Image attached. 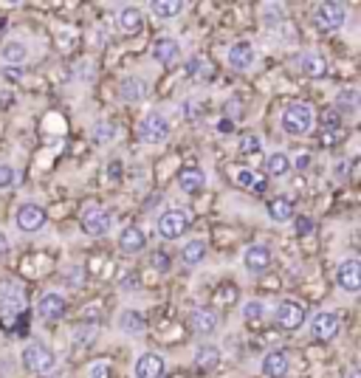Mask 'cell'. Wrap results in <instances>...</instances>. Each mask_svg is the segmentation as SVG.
<instances>
[{"label":"cell","mask_w":361,"mask_h":378,"mask_svg":"<svg viewBox=\"0 0 361 378\" xmlns=\"http://www.w3.org/2000/svg\"><path fill=\"white\" fill-rule=\"evenodd\" d=\"M23 367L31 373V376H48L54 367H57V356L48 345L42 342H31L23 348Z\"/></svg>","instance_id":"6da1fadb"},{"label":"cell","mask_w":361,"mask_h":378,"mask_svg":"<svg viewBox=\"0 0 361 378\" xmlns=\"http://www.w3.org/2000/svg\"><path fill=\"white\" fill-rule=\"evenodd\" d=\"M280 125H283V130H285L288 136H308L311 127H314V110H311V105H305V102L288 105V108L283 110Z\"/></svg>","instance_id":"7a4b0ae2"},{"label":"cell","mask_w":361,"mask_h":378,"mask_svg":"<svg viewBox=\"0 0 361 378\" xmlns=\"http://www.w3.org/2000/svg\"><path fill=\"white\" fill-rule=\"evenodd\" d=\"M274 322H277L283 331L294 333V331H300V328L308 322V308H305L300 299H283V302L277 305V311H274Z\"/></svg>","instance_id":"3957f363"},{"label":"cell","mask_w":361,"mask_h":378,"mask_svg":"<svg viewBox=\"0 0 361 378\" xmlns=\"http://www.w3.org/2000/svg\"><path fill=\"white\" fill-rule=\"evenodd\" d=\"M170 133H172V127L164 113H147L138 122V139L144 144H164L170 139Z\"/></svg>","instance_id":"277c9868"},{"label":"cell","mask_w":361,"mask_h":378,"mask_svg":"<svg viewBox=\"0 0 361 378\" xmlns=\"http://www.w3.org/2000/svg\"><path fill=\"white\" fill-rule=\"evenodd\" d=\"M189 226H192V217H189L187 209H167V212L158 217V234H161L164 240L181 237Z\"/></svg>","instance_id":"5b68a950"},{"label":"cell","mask_w":361,"mask_h":378,"mask_svg":"<svg viewBox=\"0 0 361 378\" xmlns=\"http://www.w3.org/2000/svg\"><path fill=\"white\" fill-rule=\"evenodd\" d=\"M348 20V8L342 3H319L314 11V23L322 31H339Z\"/></svg>","instance_id":"8992f818"},{"label":"cell","mask_w":361,"mask_h":378,"mask_svg":"<svg viewBox=\"0 0 361 378\" xmlns=\"http://www.w3.org/2000/svg\"><path fill=\"white\" fill-rule=\"evenodd\" d=\"M110 223H113V217H110V212L102 209V206H88V209L82 212V229H85V234H90V237L107 234V231H110Z\"/></svg>","instance_id":"52a82bcc"},{"label":"cell","mask_w":361,"mask_h":378,"mask_svg":"<svg viewBox=\"0 0 361 378\" xmlns=\"http://www.w3.org/2000/svg\"><path fill=\"white\" fill-rule=\"evenodd\" d=\"M336 282L345 294H359L361 291V263L356 257H348L336 268Z\"/></svg>","instance_id":"ba28073f"},{"label":"cell","mask_w":361,"mask_h":378,"mask_svg":"<svg viewBox=\"0 0 361 378\" xmlns=\"http://www.w3.org/2000/svg\"><path fill=\"white\" fill-rule=\"evenodd\" d=\"M45 212L37 206V203H23L20 209H17V214H14V223H17V229L20 231H25V234H31V231H40L42 226H45Z\"/></svg>","instance_id":"9c48e42d"},{"label":"cell","mask_w":361,"mask_h":378,"mask_svg":"<svg viewBox=\"0 0 361 378\" xmlns=\"http://www.w3.org/2000/svg\"><path fill=\"white\" fill-rule=\"evenodd\" d=\"M308 325H311V336L319 342H331L339 333V316L331 311H319L316 316H311Z\"/></svg>","instance_id":"30bf717a"},{"label":"cell","mask_w":361,"mask_h":378,"mask_svg":"<svg viewBox=\"0 0 361 378\" xmlns=\"http://www.w3.org/2000/svg\"><path fill=\"white\" fill-rule=\"evenodd\" d=\"M164 373H167V362L161 353H141L133 365L136 378H164Z\"/></svg>","instance_id":"8fae6325"},{"label":"cell","mask_w":361,"mask_h":378,"mask_svg":"<svg viewBox=\"0 0 361 378\" xmlns=\"http://www.w3.org/2000/svg\"><path fill=\"white\" fill-rule=\"evenodd\" d=\"M243 268L249 274H263L271 268V248L268 246H249L243 251Z\"/></svg>","instance_id":"7c38bea8"},{"label":"cell","mask_w":361,"mask_h":378,"mask_svg":"<svg viewBox=\"0 0 361 378\" xmlns=\"http://www.w3.org/2000/svg\"><path fill=\"white\" fill-rule=\"evenodd\" d=\"M37 314L45 319V322H57V319H62L65 314H68V302L59 297V294H42L40 299H37Z\"/></svg>","instance_id":"4fadbf2b"},{"label":"cell","mask_w":361,"mask_h":378,"mask_svg":"<svg viewBox=\"0 0 361 378\" xmlns=\"http://www.w3.org/2000/svg\"><path fill=\"white\" fill-rule=\"evenodd\" d=\"M226 62H229L232 71H249V68L254 65V45H251L249 40L235 42V45L229 48V54H226Z\"/></svg>","instance_id":"5bb4252c"},{"label":"cell","mask_w":361,"mask_h":378,"mask_svg":"<svg viewBox=\"0 0 361 378\" xmlns=\"http://www.w3.org/2000/svg\"><path fill=\"white\" fill-rule=\"evenodd\" d=\"M119 248H122L124 254H130V257L141 254V251L147 248V234H144V229H141V226H124L122 234H119Z\"/></svg>","instance_id":"9a60e30c"},{"label":"cell","mask_w":361,"mask_h":378,"mask_svg":"<svg viewBox=\"0 0 361 378\" xmlns=\"http://www.w3.org/2000/svg\"><path fill=\"white\" fill-rule=\"evenodd\" d=\"M288 367H291V362H288V353L285 350H271L260 362V373L266 378H285L288 376Z\"/></svg>","instance_id":"2e32d148"},{"label":"cell","mask_w":361,"mask_h":378,"mask_svg":"<svg viewBox=\"0 0 361 378\" xmlns=\"http://www.w3.org/2000/svg\"><path fill=\"white\" fill-rule=\"evenodd\" d=\"M189 331L198 336H212L218 331V314L209 308H198L189 314Z\"/></svg>","instance_id":"e0dca14e"},{"label":"cell","mask_w":361,"mask_h":378,"mask_svg":"<svg viewBox=\"0 0 361 378\" xmlns=\"http://www.w3.org/2000/svg\"><path fill=\"white\" fill-rule=\"evenodd\" d=\"M116 20H119V28H122L124 34H138V31L144 28V14H141L138 6H124V8H119Z\"/></svg>","instance_id":"ac0fdd59"},{"label":"cell","mask_w":361,"mask_h":378,"mask_svg":"<svg viewBox=\"0 0 361 378\" xmlns=\"http://www.w3.org/2000/svg\"><path fill=\"white\" fill-rule=\"evenodd\" d=\"M178 57H181V45H178L175 40H170V37L155 40V45H153V59H155V62H161V65H172Z\"/></svg>","instance_id":"d6986e66"},{"label":"cell","mask_w":361,"mask_h":378,"mask_svg":"<svg viewBox=\"0 0 361 378\" xmlns=\"http://www.w3.org/2000/svg\"><path fill=\"white\" fill-rule=\"evenodd\" d=\"M119 93L124 102H141L147 96V82L141 76H127V79H122Z\"/></svg>","instance_id":"ffe728a7"},{"label":"cell","mask_w":361,"mask_h":378,"mask_svg":"<svg viewBox=\"0 0 361 378\" xmlns=\"http://www.w3.org/2000/svg\"><path fill=\"white\" fill-rule=\"evenodd\" d=\"M178 187L187 195H195V192H201L206 187V176L201 170H195V167H187V170L178 173Z\"/></svg>","instance_id":"44dd1931"},{"label":"cell","mask_w":361,"mask_h":378,"mask_svg":"<svg viewBox=\"0 0 361 378\" xmlns=\"http://www.w3.org/2000/svg\"><path fill=\"white\" fill-rule=\"evenodd\" d=\"M218 365H220V348H215V345H201V348L195 350V367H198V370L209 373V370H215Z\"/></svg>","instance_id":"7402d4cb"},{"label":"cell","mask_w":361,"mask_h":378,"mask_svg":"<svg viewBox=\"0 0 361 378\" xmlns=\"http://www.w3.org/2000/svg\"><path fill=\"white\" fill-rule=\"evenodd\" d=\"M300 68H302L305 76H325L328 74V59L322 54H316V51H308V54H302Z\"/></svg>","instance_id":"603a6c76"},{"label":"cell","mask_w":361,"mask_h":378,"mask_svg":"<svg viewBox=\"0 0 361 378\" xmlns=\"http://www.w3.org/2000/svg\"><path fill=\"white\" fill-rule=\"evenodd\" d=\"M184 8H187V3H181V0H153L150 3V11L155 14V20H172Z\"/></svg>","instance_id":"cb8c5ba5"},{"label":"cell","mask_w":361,"mask_h":378,"mask_svg":"<svg viewBox=\"0 0 361 378\" xmlns=\"http://www.w3.org/2000/svg\"><path fill=\"white\" fill-rule=\"evenodd\" d=\"M0 59L6 62V68H8V65H23V62L28 59V48H25L23 42H17V40H8V42L0 48Z\"/></svg>","instance_id":"d4e9b609"},{"label":"cell","mask_w":361,"mask_h":378,"mask_svg":"<svg viewBox=\"0 0 361 378\" xmlns=\"http://www.w3.org/2000/svg\"><path fill=\"white\" fill-rule=\"evenodd\" d=\"M119 328H122L127 336H141V333L147 331V319H144V314H138V311H124L122 319H119Z\"/></svg>","instance_id":"484cf974"},{"label":"cell","mask_w":361,"mask_h":378,"mask_svg":"<svg viewBox=\"0 0 361 378\" xmlns=\"http://www.w3.org/2000/svg\"><path fill=\"white\" fill-rule=\"evenodd\" d=\"M268 217H271L274 223L291 220V217H294V203H291L288 197H274V200L268 203Z\"/></svg>","instance_id":"4316f807"},{"label":"cell","mask_w":361,"mask_h":378,"mask_svg":"<svg viewBox=\"0 0 361 378\" xmlns=\"http://www.w3.org/2000/svg\"><path fill=\"white\" fill-rule=\"evenodd\" d=\"M203 257H206V240H189L181 248L184 265H198V263H203Z\"/></svg>","instance_id":"83f0119b"},{"label":"cell","mask_w":361,"mask_h":378,"mask_svg":"<svg viewBox=\"0 0 361 378\" xmlns=\"http://www.w3.org/2000/svg\"><path fill=\"white\" fill-rule=\"evenodd\" d=\"M0 299H3V305H6L8 311H20V308H25V294H23L14 282H6V285H3Z\"/></svg>","instance_id":"f1b7e54d"},{"label":"cell","mask_w":361,"mask_h":378,"mask_svg":"<svg viewBox=\"0 0 361 378\" xmlns=\"http://www.w3.org/2000/svg\"><path fill=\"white\" fill-rule=\"evenodd\" d=\"M266 167H268V176L271 178H285L291 173V159L285 153H271V159H268Z\"/></svg>","instance_id":"f546056e"},{"label":"cell","mask_w":361,"mask_h":378,"mask_svg":"<svg viewBox=\"0 0 361 378\" xmlns=\"http://www.w3.org/2000/svg\"><path fill=\"white\" fill-rule=\"evenodd\" d=\"M356 108H359V91L356 88H345V91H339V96H336V110L342 113H356Z\"/></svg>","instance_id":"4dcf8cb0"},{"label":"cell","mask_w":361,"mask_h":378,"mask_svg":"<svg viewBox=\"0 0 361 378\" xmlns=\"http://www.w3.org/2000/svg\"><path fill=\"white\" fill-rule=\"evenodd\" d=\"M119 139V125H113V122H99L96 127H93V142L96 144H110V142H116Z\"/></svg>","instance_id":"1f68e13d"},{"label":"cell","mask_w":361,"mask_h":378,"mask_svg":"<svg viewBox=\"0 0 361 378\" xmlns=\"http://www.w3.org/2000/svg\"><path fill=\"white\" fill-rule=\"evenodd\" d=\"M266 316V305L260 302V299H249L246 305H243V319L246 322H260Z\"/></svg>","instance_id":"d6a6232c"},{"label":"cell","mask_w":361,"mask_h":378,"mask_svg":"<svg viewBox=\"0 0 361 378\" xmlns=\"http://www.w3.org/2000/svg\"><path fill=\"white\" fill-rule=\"evenodd\" d=\"M263 23L266 25H280L283 23V6L280 3H263Z\"/></svg>","instance_id":"836d02e7"},{"label":"cell","mask_w":361,"mask_h":378,"mask_svg":"<svg viewBox=\"0 0 361 378\" xmlns=\"http://www.w3.org/2000/svg\"><path fill=\"white\" fill-rule=\"evenodd\" d=\"M322 127L331 130V133H339V127H342V113H339L336 108H328V110L322 113Z\"/></svg>","instance_id":"e575fe53"},{"label":"cell","mask_w":361,"mask_h":378,"mask_svg":"<svg viewBox=\"0 0 361 378\" xmlns=\"http://www.w3.org/2000/svg\"><path fill=\"white\" fill-rule=\"evenodd\" d=\"M93 339H96V331H93V328L79 325V328L73 331V345H76V348H88V345H93Z\"/></svg>","instance_id":"d590c367"},{"label":"cell","mask_w":361,"mask_h":378,"mask_svg":"<svg viewBox=\"0 0 361 378\" xmlns=\"http://www.w3.org/2000/svg\"><path fill=\"white\" fill-rule=\"evenodd\" d=\"M240 153H243V156H257V153H260V139H257L254 133L243 136V139H240Z\"/></svg>","instance_id":"8d00e7d4"},{"label":"cell","mask_w":361,"mask_h":378,"mask_svg":"<svg viewBox=\"0 0 361 378\" xmlns=\"http://www.w3.org/2000/svg\"><path fill=\"white\" fill-rule=\"evenodd\" d=\"M17 184V170L11 164H0V189H11Z\"/></svg>","instance_id":"74e56055"},{"label":"cell","mask_w":361,"mask_h":378,"mask_svg":"<svg viewBox=\"0 0 361 378\" xmlns=\"http://www.w3.org/2000/svg\"><path fill=\"white\" fill-rule=\"evenodd\" d=\"M110 376H113V370H110L107 362H93L88 367V378H110Z\"/></svg>","instance_id":"f35d334b"},{"label":"cell","mask_w":361,"mask_h":378,"mask_svg":"<svg viewBox=\"0 0 361 378\" xmlns=\"http://www.w3.org/2000/svg\"><path fill=\"white\" fill-rule=\"evenodd\" d=\"M235 181H237L240 187H257V178H254V173H251V170H246V167L235 170Z\"/></svg>","instance_id":"ab89813d"},{"label":"cell","mask_w":361,"mask_h":378,"mask_svg":"<svg viewBox=\"0 0 361 378\" xmlns=\"http://www.w3.org/2000/svg\"><path fill=\"white\" fill-rule=\"evenodd\" d=\"M153 265H155L161 274H167V271H170V254H164V251L153 254Z\"/></svg>","instance_id":"60d3db41"},{"label":"cell","mask_w":361,"mask_h":378,"mask_svg":"<svg viewBox=\"0 0 361 378\" xmlns=\"http://www.w3.org/2000/svg\"><path fill=\"white\" fill-rule=\"evenodd\" d=\"M218 133H223V136L235 133V119H220V122H218Z\"/></svg>","instance_id":"b9f144b4"},{"label":"cell","mask_w":361,"mask_h":378,"mask_svg":"<svg viewBox=\"0 0 361 378\" xmlns=\"http://www.w3.org/2000/svg\"><path fill=\"white\" fill-rule=\"evenodd\" d=\"M198 113H201V108H198L195 102H184V116H187V119H195Z\"/></svg>","instance_id":"7bdbcfd3"},{"label":"cell","mask_w":361,"mask_h":378,"mask_svg":"<svg viewBox=\"0 0 361 378\" xmlns=\"http://www.w3.org/2000/svg\"><path fill=\"white\" fill-rule=\"evenodd\" d=\"M107 176L116 181V178L122 176V161H110V164H107Z\"/></svg>","instance_id":"ee69618b"},{"label":"cell","mask_w":361,"mask_h":378,"mask_svg":"<svg viewBox=\"0 0 361 378\" xmlns=\"http://www.w3.org/2000/svg\"><path fill=\"white\" fill-rule=\"evenodd\" d=\"M133 288H138V277H127L122 282V291H133Z\"/></svg>","instance_id":"f6af8a7d"},{"label":"cell","mask_w":361,"mask_h":378,"mask_svg":"<svg viewBox=\"0 0 361 378\" xmlns=\"http://www.w3.org/2000/svg\"><path fill=\"white\" fill-rule=\"evenodd\" d=\"M3 74H6V79H20V76H23V71H20V68H6Z\"/></svg>","instance_id":"bcb514c9"},{"label":"cell","mask_w":361,"mask_h":378,"mask_svg":"<svg viewBox=\"0 0 361 378\" xmlns=\"http://www.w3.org/2000/svg\"><path fill=\"white\" fill-rule=\"evenodd\" d=\"M308 164H311V159H308V156H300V159L294 161V167H297V170H308Z\"/></svg>","instance_id":"7dc6e473"},{"label":"cell","mask_w":361,"mask_h":378,"mask_svg":"<svg viewBox=\"0 0 361 378\" xmlns=\"http://www.w3.org/2000/svg\"><path fill=\"white\" fill-rule=\"evenodd\" d=\"M308 229H311V220L302 217V220H300V231H308Z\"/></svg>","instance_id":"c3c4849f"},{"label":"cell","mask_w":361,"mask_h":378,"mask_svg":"<svg viewBox=\"0 0 361 378\" xmlns=\"http://www.w3.org/2000/svg\"><path fill=\"white\" fill-rule=\"evenodd\" d=\"M0 251H6V234L0 231Z\"/></svg>","instance_id":"681fc988"},{"label":"cell","mask_w":361,"mask_h":378,"mask_svg":"<svg viewBox=\"0 0 361 378\" xmlns=\"http://www.w3.org/2000/svg\"><path fill=\"white\" fill-rule=\"evenodd\" d=\"M0 102H11V96L8 93H0Z\"/></svg>","instance_id":"f907efd6"},{"label":"cell","mask_w":361,"mask_h":378,"mask_svg":"<svg viewBox=\"0 0 361 378\" xmlns=\"http://www.w3.org/2000/svg\"><path fill=\"white\" fill-rule=\"evenodd\" d=\"M348 378H359V370H350V373H348Z\"/></svg>","instance_id":"816d5d0a"}]
</instances>
